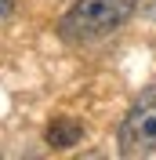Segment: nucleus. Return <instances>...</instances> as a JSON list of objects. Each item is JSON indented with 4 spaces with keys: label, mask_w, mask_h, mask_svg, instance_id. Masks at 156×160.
Listing matches in <instances>:
<instances>
[{
    "label": "nucleus",
    "mask_w": 156,
    "mask_h": 160,
    "mask_svg": "<svg viewBox=\"0 0 156 160\" xmlns=\"http://www.w3.org/2000/svg\"><path fill=\"white\" fill-rule=\"evenodd\" d=\"M134 8H138V0H76L62 15L58 33L69 44H91V40L116 33L134 15Z\"/></svg>",
    "instance_id": "1"
},
{
    "label": "nucleus",
    "mask_w": 156,
    "mask_h": 160,
    "mask_svg": "<svg viewBox=\"0 0 156 160\" xmlns=\"http://www.w3.org/2000/svg\"><path fill=\"white\" fill-rule=\"evenodd\" d=\"M124 157H156V88H145L120 124Z\"/></svg>",
    "instance_id": "2"
},
{
    "label": "nucleus",
    "mask_w": 156,
    "mask_h": 160,
    "mask_svg": "<svg viewBox=\"0 0 156 160\" xmlns=\"http://www.w3.org/2000/svg\"><path fill=\"white\" fill-rule=\"evenodd\" d=\"M84 138V124L76 117H55L47 124V146L51 149H69Z\"/></svg>",
    "instance_id": "3"
},
{
    "label": "nucleus",
    "mask_w": 156,
    "mask_h": 160,
    "mask_svg": "<svg viewBox=\"0 0 156 160\" xmlns=\"http://www.w3.org/2000/svg\"><path fill=\"white\" fill-rule=\"evenodd\" d=\"M11 11H15V0H0V22H4V18H7V15H11Z\"/></svg>",
    "instance_id": "4"
}]
</instances>
